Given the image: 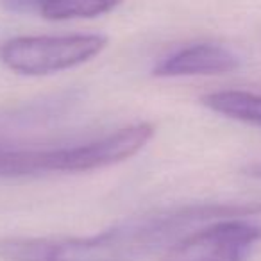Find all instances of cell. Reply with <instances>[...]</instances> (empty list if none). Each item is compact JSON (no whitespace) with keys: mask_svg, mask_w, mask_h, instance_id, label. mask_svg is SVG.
<instances>
[{"mask_svg":"<svg viewBox=\"0 0 261 261\" xmlns=\"http://www.w3.org/2000/svg\"><path fill=\"white\" fill-rule=\"evenodd\" d=\"M257 204L207 202L133 217L91 236H6L4 261H140L167 250L193 229L227 217H256Z\"/></svg>","mask_w":261,"mask_h":261,"instance_id":"cell-1","label":"cell"},{"mask_svg":"<svg viewBox=\"0 0 261 261\" xmlns=\"http://www.w3.org/2000/svg\"><path fill=\"white\" fill-rule=\"evenodd\" d=\"M156 135L152 123L140 122L100 138L66 147H16L0 143V177H33L50 172H91L136 156Z\"/></svg>","mask_w":261,"mask_h":261,"instance_id":"cell-2","label":"cell"},{"mask_svg":"<svg viewBox=\"0 0 261 261\" xmlns=\"http://www.w3.org/2000/svg\"><path fill=\"white\" fill-rule=\"evenodd\" d=\"M106 47L104 34L18 36L0 45V61L20 75L41 77L84 65Z\"/></svg>","mask_w":261,"mask_h":261,"instance_id":"cell-3","label":"cell"},{"mask_svg":"<svg viewBox=\"0 0 261 261\" xmlns=\"http://www.w3.org/2000/svg\"><path fill=\"white\" fill-rule=\"evenodd\" d=\"M259 240L261 225L250 217L218 218L177 240L160 261H245Z\"/></svg>","mask_w":261,"mask_h":261,"instance_id":"cell-4","label":"cell"},{"mask_svg":"<svg viewBox=\"0 0 261 261\" xmlns=\"http://www.w3.org/2000/svg\"><path fill=\"white\" fill-rule=\"evenodd\" d=\"M240 58L218 43H193L172 52L152 68L156 77L222 75L238 70Z\"/></svg>","mask_w":261,"mask_h":261,"instance_id":"cell-5","label":"cell"},{"mask_svg":"<svg viewBox=\"0 0 261 261\" xmlns=\"http://www.w3.org/2000/svg\"><path fill=\"white\" fill-rule=\"evenodd\" d=\"M202 104L213 113L261 127V95L242 90L213 91L202 97Z\"/></svg>","mask_w":261,"mask_h":261,"instance_id":"cell-6","label":"cell"},{"mask_svg":"<svg viewBox=\"0 0 261 261\" xmlns=\"http://www.w3.org/2000/svg\"><path fill=\"white\" fill-rule=\"evenodd\" d=\"M123 0H41L38 15L50 22L97 18L116 9Z\"/></svg>","mask_w":261,"mask_h":261,"instance_id":"cell-7","label":"cell"},{"mask_svg":"<svg viewBox=\"0 0 261 261\" xmlns=\"http://www.w3.org/2000/svg\"><path fill=\"white\" fill-rule=\"evenodd\" d=\"M40 4H41V0H2V6H4L9 13H15V15L36 13Z\"/></svg>","mask_w":261,"mask_h":261,"instance_id":"cell-8","label":"cell"}]
</instances>
